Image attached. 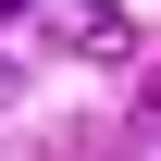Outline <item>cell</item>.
Returning <instances> with one entry per match:
<instances>
[{
	"label": "cell",
	"instance_id": "6da1fadb",
	"mask_svg": "<svg viewBox=\"0 0 161 161\" xmlns=\"http://www.w3.org/2000/svg\"><path fill=\"white\" fill-rule=\"evenodd\" d=\"M0 13H25V0H0Z\"/></svg>",
	"mask_w": 161,
	"mask_h": 161
}]
</instances>
